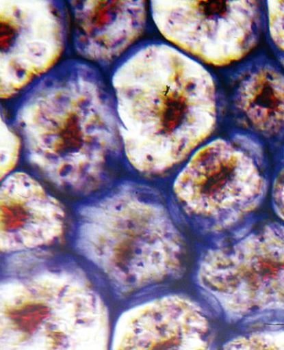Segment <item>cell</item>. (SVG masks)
I'll return each instance as SVG.
<instances>
[{
    "instance_id": "1",
    "label": "cell",
    "mask_w": 284,
    "mask_h": 350,
    "mask_svg": "<svg viewBox=\"0 0 284 350\" xmlns=\"http://www.w3.org/2000/svg\"><path fill=\"white\" fill-rule=\"evenodd\" d=\"M111 85L125 157L141 173L160 174L181 165L215 130L214 77L172 45L153 42L131 51Z\"/></svg>"
},
{
    "instance_id": "2",
    "label": "cell",
    "mask_w": 284,
    "mask_h": 350,
    "mask_svg": "<svg viewBox=\"0 0 284 350\" xmlns=\"http://www.w3.org/2000/svg\"><path fill=\"white\" fill-rule=\"evenodd\" d=\"M33 85L16 113L28 163L62 189L97 190L123 149L101 73L69 60Z\"/></svg>"
},
{
    "instance_id": "3",
    "label": "cell",
    "mask_w": 284,
    "mask_h": 350,
    "mask_svg": "<svg viewBox=\"0 0 284 350\" xmlns=\"http://www.w3.org/2000/svg\"><path fill=\"white\" fill-rule=\"evenodd\" d=\"M77 245L128 291L177 278L185 265L183 238L165 207L130 186L82 210Z\"/></svg>"
},
{
    "instance_id": "4",
    "label": "cell",
    "mask_w": 284,
    "mask_h": 350,
    "mask_svg": "<svg viewBox=\"0 0 284 350\" xmlns=\"http://www.w3.org/2000/svg\"><path fill=\"white\" fill-rule=\"evenodd\" d=\"M1 349H103L109 317L88 281L44 270L1 284Z\"/></svg>"
},
{
    "instance_id": "5",
    "label": "cell",
    "mask_w": 284,
    "mask_h": 350,
    "mask_svg": "<svg viewBox=\"0 0 284 350\" xmlns=\"http://www.w3.org/2000/svg\"><path fill=\"white\" fill-rule=\"evenodd\" d=\"M240 139L205 143L190 158L174 184L186 215L211 231L229 230L261 203L268 188L263 154Z\"/></svg>"
},
{
    "instance_id": "6",
    "label": "cell",
    "mask_w": 284,
    "mask_h": 350,
    "mask_svg": "<svg viewBox=\"0 0 284 350\" xmlns=\"http://www.w3.org/2000/svg\"><path fill=\"white\" fill-rule=\"evenodd\" d=\"M198 280L231 319L284 315V226L265 225L234 243L207 252Z\"/></svg>"
},
{
    "instance_id": "7",
    "label": "cell",
    "mask_w": 284,
    "mask_h": 350,
    "mask_svg": "<svg viewBox=\"0 0 284 350\" xmlns=\"http://www.w3.org/2000/svg\"><path fill=\"white\" fill-rule=\"evenodd\" d=\"M165 40L195 60L222 68L239 62L257 46L262 27L258 1L150 2Z\"/></svg>"
},
{
    "instance_id": "8",
    "label": "cell",
    "mask_w": 284,
    "mask_h": 350,
    "mask_svg": "<svg viewBox=\"0 0 284 350\" xmlns=\"http://www.w3.org/2000/svg\"><path fill=\"white\" fill-rule=\"evenodd\" d=\"M62 2L0 0V96L8 100L51 72L65 49Z\"/></svg>"
},
{
    "instance_id": "9",
    "label": "cell",
    "mask_w": 284,
    "mask_h": 350,
    "mask_svg": "<svg viewBox=\"0 0 284 350\" xmlns=\"http://www.w3.org/2000/svg\"><path fill=\"white\" fill-rule=\"evenodd\" d=\"M214 340L205 310L193 300L168 295L125 311L114 330V349H207Z\"/></svg>"
},
{
    "instance_id": "10",
    "label": "cell",
    "mask_w": 284,
    "mask_h": 350,
    "mask_svg": "<svg viewBox=\"0 0 284 350\" xmlns=\"http://www.w3.org/2000/svg\"><path fill=\"white\" fill-rule=\"evenodd\" d=\"M61 203L27 173L8 175L0 189V249L6 254L39 249L65 230Z\"/></svg>"
},
{
    "instance_id": "11",
    "label": "cell",
    "mask_w": 284,
    "mask_h": 350,
    "mask_svg": "<svg viewBox=\"0 0 284 350\" xmlns=\"http://www.w3.org/2000/svg\"><path fill=\"white\" fill-rule=\"evenodd\" d=\"M75 51L101 66L116 61L144 33L145 1H70Z\"/></svg>"
},
{
    "instance_id": "12",
    "label": "cell",
    "mask_w": 284,
    "mask_h": 350,
    "mask_svg": "<svg viewBox=\"0 0 284 350\" xmlns=\"http://www.w3.org/2000/svg\"><path fill=\"white\" fill-rule=\"evenodd\" d=\"M233 103L243 124L271 140L284 139V71L260 61L237 75Z\"/></svg>"
},
{
    "instance_id": "13",
    "label": "cell",
    "mask_w": 284,
    "mask_h": 350,
    "mask_svg": "<svg viewBox=\"0 0 284 350\" xmlns=\"http://www.w3.org/2000/svg\"><path fill=\"white\" fill-rule=\"evenodd\" d=\"M226 349H284V329L239 336L224 345Z\"/></svg>"
},
{
    "instance_id": "14",
    "label": "cell",
    "mask_w": 284,
    "mask_h": 350,
    "mask_svg": "<svg viewBox=\"0 0 284 350\" xmlns=\"http://www.w3.org/2000/svg\"><path fill=\"white\" fill-rule=\"evenodd\" d=\"M21 148V142L16 134L4 121L1 122V154H0V170L3 180L16 167Z\"/></svg>"
},
{
    "instance_id": "15",
    "label": "cell",
    "mask_w": 284,
    "mask_h": 350,
    "mask_svg": "<svg viewBox=\"0 0 284 350\" xmlns=\"http://www.w3.org/2000/svg\"><path fill=\"white\" fill-rule=\"evenodd\" d=\"M266 10L270 40L284 62V1H268Z\"/></svg>"
},
{
    "instance_id": "16",
    "label": "cell",
    "mask_w": 284,
    "mask_h": 350,
    "mask_svg": "<svg viewBox=\"0 0 284 350\" xmlns=\"http://www.w3.org/2000/svg\"><path fill=\"white\" fill-rule=\"evenodd\" d=\"M272 198L276 215L284 221V151L272 184Z\"/></svg>"
}]
</instances>
